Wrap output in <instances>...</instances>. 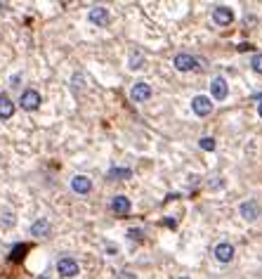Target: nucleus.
<instances>
[{
  "label": "nucleus",
  "mask_w": 262,
  "mask_h": 279,
  "mask_svg": "<svg viewBox=\"0 0 262 279\" xmlns=\"http://www.w3.org/2000/svg\"><path fill=\"white\" fill-rule=\"evenodd\" d=\"M128 234H130V239H135V242H140V239H144V232L137 230V227H135V230H130Z\"/></svg>",
  "instance_id": "obj_19"
},
{
  "label": "nucleus",
  "mask_w": 262,
  "mask_h": 279,
  "mask_svg": "<svg viewBox=\"0 0 262 279\" xmlns=\"http://www.w3.org/2000/svg\"><path fill=\"white\" fill-rule=\"evenodd\" d=\"M191 109H194L196 116L203 118L213 112V102H210V97H206V95H196V97L191 99Z\"/></svg>",
  "instance_id": "obj_1"
},
{
  "label": "nucleus",
  "mask_w": 262,
  "mask_h": 279,
  "mask_svg": "<svg viewBox=\"0 0 262 279\" xmlns=\"http://www.w3.org/2000/svg\"><path fill=\"white\" fill-rule=\"evenodd\" d=\"M182 279H187V277H182Z\"/></svg>",
  "instance_id": "obj_25"
},
{
  "label": "nucleus",
  "mask_w": 262,
  "mask_h": 279,
  "mask_svg": "<svg viewBox=\"0 0 262 279\" xmlns=\"http://www.w3.org/2000/svg\"><path fill=\"white\" fill-rule=\"evenodd\" d=\"M12 114H14V104L5 95H0V118H3V121H5V118H12Z\"/></svg>",
  "instance_id": "obj_14"
},
{
  "label": "nucleus",
  "mask_w": 262,
  "mask_h": 279,
  "mask_svg": "<svg viewBox=\"0 0 262 279\" xmlns=\"http://www.w3.org/2000/svg\"><path fill=\"white\" fill-rule=\"evenodd\" d=\"M118 279H137V277H135L133 272H125V270H123V272L118 274Z\"/></svg>",
  "instance_id": "obj_21"
},
{
  "label": "nucleus",
  "mask_w": 262,
  "mask_h": 279,
  "mask_svg": "<svg viewBox=\"0 0 262 279\" xmlns=\"http://www.w3.org/2000/svg\"><path fill=\"white\" fill-rule=\"evenodd\" d=\"M57 272L67 279L76 277V274H78V263L73 261V258H59V263H57Z\"/></svg>",
  "instance_id": "obj_3"
},
{
  "label": "nucleus",
  "mask_w": 262,
  "mask_h": 279,
  "mask_svg": "<svg viewBox=\"0 0 262 279\" xmlns=\"http://www.w3.org/2000/svg\"><path fill=\"white\" fill-rule=\"evenodd\" d=\"M250 67H253V71H255V74H262V52H257V55L253 57Z\"/></svg>",
  "instance_id": "obj_17"
},
{
  "label": "nucleus",
  "mask_w": 262,
  "mask_h": 279,
  "mask_svg": "<svg viewBox=\"0 0 262 279\" xmlns=\"http://www.w3.org/2000/svg\"><path fill=\"white\" fill-rule=\"evenodd\" d=\"M111 211L116 213V216H128L130 213V199L128 197H114L111 199Z\"/></svg>",
  "instance_id": "obj_10"
},
{
  "label": "nucleus",
  "mask_w": 262,
  "mask_h": 279,
  "mask_svg": "<svg viewBox=\"0 0 262 279\" xmlns=\"http://www.w3.org/2000/svg\"><path fill=\"white\" fill-rule=\"evenodd\" d=\"M213 22L215 24H220V26H229L234 22V12L229 10V7H215L213 10Z\"/></svg>",
  "instance_id": "obj_5"
},
{
  "label": "nucleus",
  "mask_w": 262,
  "mask_h": 279,
  "mask_svg": "<svg viewBox=\"0 0 262 279\" xmlns=\"http://www.w3.org/2000/svg\"><path fill=\"white\" fill-rule=\"evenodd\" d=\"M71 187H73V192L88 194L92 189V180L88 178V175H76V178L71 180Z\"/></svg>",
  "instance_id": "obj_11"
},
{
  "label": "nucleus",
  "mask_w": 262,
  "mask_h": 279,
  "mask_svg": "<svg viewBox=\"0 0 262 279\" xmlns=\"http://www.w3.org/2000/svg\"><path fill=\"white\" fill-rule=\"evenodd\" d=\"M19 104H21V109H26V112H33V109L40 106V95H38L36 90H24V93H21V99H19Z\"/></svg>",
  "instance_id": "obj_2"
},
{
  "label": "nucleus",
  "mask_w": 262,
  "mask_h": 279,
  "mask_svg": "<svg viewBox=\"0 0 262 279\" xmlns=\"http://www.w3.org/2000/svg\"><path fill=\"white\" fill-rule=\"evenodd\" d=\"M26 251H29V246H26V244H19V246L14 248L12 253H10V261H21Z\"/></svg>",
  "instance_id": "obj_16"
},
{
  "label": "nucleus",
  "mask_w": 262,
  "mask_h": 279,
  "mask_svg": "<svg viewBox=\"0 0 262 279\" xmlns=\"http://www.w3.org/2000/svg\"><path fill=\"white\" fill-rule=\"evenodd\" d=\"M210 93H213L215 99H225L227 95H229V85H227L225 78H213V83H210Z\"/></svg>",
  "instance_id": "obj_9"
},
{
  "label": "nucleus",
  "mask_w": 262,
  "mask_h": 279,
  "mask_svg": "<svg viewBox=\"0 0 262 279\" xmlns=\"http://www.w3.org/2000/svg\"><path fill=\"white\" fill-rule=\"evenodd\" d=\"M130 97L135 99V102H146V99L151 97V88L146 85V83H135L133 90H130Z\"/></svg>",
  "instance_id": "obj_8"
},
{
  "label": "nucleus",
  "mask_w": 262,
  "mask_h": 279,
  "mask_svg": "<svg viewBox=\"0 0 262 279\" xmlns=\"http://www.w3.org/2000/svg\"><path fill=\"white\" fill-rule=\"evenodd\" d=\"M40 279H45V277H40Z\"/></svg>",
  "instance_id": "obj_24"
},
{
  "label": "nucleus",
  "mask_w": 262,
  "mask_h": 279,
  "mask_svg": "<svg viewBox=\"0 0 262 279\" xmlns=\"http://www.w3.org/2000/svg\"><path fill=\"white\" fill-rule=\"evenodd\" d=\"M215 258H217L220 263H232V258H234V246L232 244H227V242H222V244H217L215 246Z\"/></svg>",
  "instance_id": "obj_7"
},
{
  "label": "nucleus",
  "mask_w": 262,
  "mask_h": 279,
  "mask_svg": "<svg viewBox=\"0 0 262 279\" xmlns=\"http://www.w3.org/2000/svg\"><path fill=\"white\" fill-rule=\"evenodd\" d=\"M31 237H50V220L38 218L36 223L31 225Z\"/></svg>",
  "instance_id": "obj_12"
},
{
  "label": "nucleus",
  "mask_w": 262,
  "mask_h": 279,
  "mask_svg": "<svg viewBox=\"0 0 262 279\" xmlns=\"http://www.w3.org/2000/svg\"><path fill=\"white\" fill-rule=\"evenodd\" d=\"M238 213H241V218H246V220H255V218L260 216V204H257L255 199H248V201H244V204L238 206Z\"/></svg>",
  "instance_id": "obj_4"
},
{
  "label": "nucleus",
  "mask_w": 262,
  "mask_h": 279,
  "mask_svg": "<svg viewBox=\"0 0 262 279\" xmlns=\"http://www.w3.org/2000/svg\"><path fill=\"white\" fill-rule=\"evenodd\" d=\"M257 114H260V118H262V99H260V104H257Z\"/></svg>",
  "instance_id": "obj_23"
},
{
  "label": "nucleus",
  "mask_w": 262,
  "mask_h": 279,
  "mask_svg": "<svg viewBox=\"0 0 262 279\" xmlns=\"http://www.w3.org/2000/svg\"><path fill=\"white\" fill-rule=\"evenodd\" d=\"M201 149L213 152V149H215V140H213V137H201Z\"/></svg>",
  "instance_id": "obj_18"
},
{
  "label": "nucleus",
  "mask_w": 262,
  "mask_h": 279,
  "mask_svg": "<svg viewBox=\"0 0 262 279\" xmlns=\"http://www.w3.org/2000/svg\"><path fill=\"white\" fill-rule=\"evenodd\" d=\"M130 175H133L130 168H111L106 178H109V180H128Z\"/></svg>",
  "instance_id": "obj_15"
},
{
  "label": "nucleus",
  "mask_w": 262,
  "mask_h": 279,
  "mask_svg": "<svg viewBox=\"0 0 262 279\" xmlns=\"http://www.w3.org/2000/svg\"><path fill=\"white\" fill-rule=\"evenodd\" d=\"M238 50H241V52H248V50H253V45H250V43H241V45H238Z\"/></svg>",
  "instance_id": "obj_22"
},
{
  "label": "nucleus",
  "mask_w": 262,
  "mask_h": 279,
  "mask_svg": "<svg viewBox=\"0 0 262 279\" xmlns=\"http://www.w3.org/2000/svg\"><path fill=\"white\" fill-rule=\"evenodd\" d=\"M140 64H142L140 55H133V69H142V67H140Z\"/></svg>",
  "instance_id": "obj_20"
},
{
  "label": "nucleus",
  "mask_w": 262,
  "mask_h": 279,
  "mask_svg": "<svg viewBox=\"0 0 262 279\" xmlns=\"http://www.w3.org/2000/svg\"><path fill=\"white\" fill-rule=\"evenodd\" d=\"M175 69L177 71H194V69H199V62H196L191 55H177L175 57Z\"/></svg>",
  "instance_id": "obj_6"
},
{
  "label": "nucleus",
  "mask_w": 262,
  "mask_h": 279,
  "mask_svg": "<svg viewBox=\"0 0 262 279\" xmlns=\"http://www.w3.org/2000/svg\"><path fill=\"white\" fill-rule=\"evenodd\" d=\"M88 19H90L92 24H97V26H104L106 22H109V12L104 10V7H92L90 14H88Z\"/></svg>",
  "instance_id": "obj_13"
}]
</instances>
